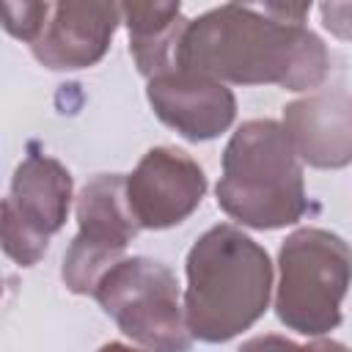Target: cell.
I'll return each instance as SVG.
<instances>
[{"instance_id":"6da1fadb","label":"cell","mask_w":352,"mask_h":352,"mask_svg":"<svg viewBox=\"0 0 352 352\" xmlns=\"http://www.w3.org/2000/svg\"><path fill=\"white\" fill-rule=\"evenodd\" d=\"M187 319L198 338L226 341L267 305V253L231 226H217L198 239L187 261Z\"/></svg>"},{"instance_id":"7a4b0ae2","label":"cell","mask_w":352,"mask_h":352,"mask_svg":"<svg viewBox=\"0 0 352 352\" xmlns=\"http://www.w3.org/2000/svg\"><path fill=\"white\" fill-rule=\"evenodd\" d=\"M217 195L226 212L258 228L300 217V168L272 121H253L236 132L226 151V179L217 184Z\"/></svg>"},{"instance_id":"3957f363","label":"cell","mask_w":352,"mask_h":352,"mask_svg":"<svg viewBox=\"0 0 352 352\" xmlns=\"http://www.w3.org/2000/svg\"><path fill=\"white\" fill-rule=\"evenodd\" d=\"M278 314L300 333H324L338 324V302L352 275L349 248L324 231H300L280 250Z\"/></svg>"},{"instance_id":"277c9868","label":"cell","mask_w":352,"mask_h":352,"mask_svg":"<svg viewBox=\"0 0 352 352\" xmlns=\"http://www.w3.org/2000/svg\"><path fill=\"white\" fill-rule=\"evenodd\" d=\"M96 297L121 330L157 352H184L187 336L179 322L176 280L157 261L132 258L102 275Z\"/></svg>"},{"instance_id":"5b68a950","label":"cell","mask_w":352,"mask_h":352,"mask_svg":"<svg viewBox=\"0 0 352 352\" xmlns=\"http://www.w3.org/2000/svg\"><path fill=\"white\" fill-rule=\"evenodd\" d=\"M69 173L44 157H30L16 168L14 192L6 201V253L33 264L47 248V236L60 228L69 209Z\"/></svg>"},{"instance_id":"8992f818","label":"cell","mask_w":352,"mask_h":352,"mask_svg":"<svg viewBox=\"0 0 352 352\" xmlns=\"http://www.w3.org/2000/svg\"><path fill=\"white\" fill-rule=\"evenodd\" d=\"M154 190L162 192L154 228L173 226L201 201L204 173L182 151L157 148V151H148L138 173L129 179V195H143Z\"/></svg>"},{"instance_id":"52a82bcc","label":"cell","mask_w":352,"mask_h":352,"mask_svg":"<svg viewBox=\"0 0 352 352\" xmlns=\"http://www.w3.org/2000/svg\"><path fill=\"white\" fill-rule=\"evenodd\" d=\"M88 6H52L55 19L50 30L38 33L33 41V52L38 60L50 63L52 69H77L96 60L104 50L107 33H113V8L99 22H85L82 14Z\"/></svg>"},{"instance_id":"ba28073f","label":"cell","mask_w":352,"mask_h":352,"mask_svg":"<svg viewBox=\"0 0 352 352\" xmlns=\"http://www.w3.org/2000/svg\"><path fill=\"white\" fill-rule=\"evenodd\" d=\"M148 99H151V104L157 107V113L168 124L179 126L192 140L206 138L195 107H204L206 113H212L223 124H228L231 116H234L231 94L223 91L220 85L204 80V77H195V74H184L179 80L176 77H157V80H151Z\"/></svg>"},{"instance_id":"9c48e42d","label":"cell","mask_w":352,"mask_h":352,"mask_svg":"<svg viewBox=\"0 0 352 352\" xmlns=\"http://www.w3.org/2000/svg\"><path fill=\"white\" fill-rule=\"evenodd\" d=\"M242 352H346L344 346L338 344H314V346H294L289 341H280L275 336H267V338H256L250 344H245Z\"/></svg>"}]
</instances>
